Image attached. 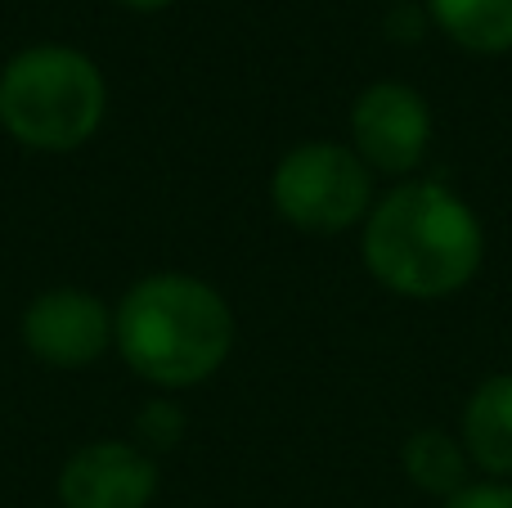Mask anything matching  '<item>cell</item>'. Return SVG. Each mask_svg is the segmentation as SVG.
<instances>
[{
	"instance_id": "obj_2",
	"label": "cell",
	"mask_w": 512,
	"mask_h": 508,
	"mask_svg": "<svg viewBox=\"0 0 512 508\" xmlns=\"http://www.w3.org/2000/svg\"><path fill=\"white\" fill-rule=\"evenodd\" d=\"M113 347L135 378L185 392L221 374L234 351V311L207 279L158 270L135 279L113 311Z\"/></svg>"
},
{
	"instance_id": "obj_12",
	"label": "cell",
	"mask_w": 512,
	"mask_h": 508,
	"mask_svg": "<svg viewBox=\"0 0 512 508\" xmlns=\"http://www.w3.org/2000/svg\"><path fill=\"white\" fill-rule=\"evenodd\" d=\"M427 23H432V18H427V5L418 9V5H409V0H396L387 14V36L400 45H418L427 32Z\"/></svg>"
},
{
	"instance_id": "obj_4",
	"label": "cell",
	"mask_w": 512,
	"mask_h": 508,
	"mask_svg": "<svg viewBox=\"0 0 512 508\" xmlns=\"http://www.w3.org/2000/svg\"><path fill=\"white\" fill-rule=\"evenodd\" d=\"M270 203L306 234H342L364 225L373 207V171L351 144L301 140L274 162Z\"/></svg>"
},
{
	"instance_id": "obj_10",
	"label": "cell",
	"mask_w": 512,
	"mask_h": 508,
	"mask_svg": "<svg viewBox=\"0 0 512 508\" xmlns=\"http://www.w3.org/2000/svg\"><path fill=\"white\" fill-rule=\"evenodd\" d=\"M427 18L468 54L512 50V0H427Z\"/></svg>"
},
{
	"instance_id": "obj_14",
	"label": "cell",
	"mask_w": 512,
	"mask_h": 508,
	"mask_svg": "<svg viewBox=\"0 0 512 508\" xmlns=\"http://www.w3.org/2000/svg\"><path fill=\"white\" fill-rule=\"evenodd\" d=\"M122 9H131V14H158V9H171L176 0H117Z\"/></svg>"
},
{
	"instance_id": "obj_5",
	"label": "cell",
	"mask_w": 512,
	"mask_h": 508,
	"mask_svg": "<svg viewBox=\"0 0 512 508\" xmlns=\"http://www.w3.org/2000/svg\"><path fill=\"white\" fill-rule=\"evenodd\" d=\"M351 149L378 176H409L432 149V104L405 81H373L351 104Z\"/></svg>"
},
{
	"instance_id": "obj_13",
	"label": "cell",
	"mask_w": 512,
	"mask_h": 508,
	"mask_svg": "<svg viewBox=\"0 0 512 508\" xmlns=\"http://www.w3.org/2000/svg\"><path fill=\"white\" fill-rule=\"evenodd\" d=\"M441 508H512V486L508 482H472L459 495H450Z\"/></svg>"
},
{
	"instance_id": "obj_3",
	"label": "cell",
	"mask_w": 512,
	"mask_h": 508,
	"mask_svg": "<svg viewBox=\"0 0 512 508\" xmlns=\"http://www.w3.org/2000/svg\"><path fill=\"white\" fill-rule=\"evenodd\" d=\"M108 117V81L77 45H27L0 68V131L32 153H77Z\"/></svg>"
},
{
	"instance_id": "obj_8",
	"label": "cell",
	"mask_w": 512,
	"mask_h": 508,
	"mask_svg": "<svg viewBox=\"0 0 512 508\" xmlns=\"http://www.w3.org/2000/svg\"><path fill=\"white\" fill-rule=\"evenodd\" d=\"M459 441L472 468H481L490 482L512 477V374H490L486 383H477L463 405Z\"/></svg>"
},
{
	"instance_id": "obj_11",
	"label": "cell",
	"mask_w": 512,
	"mask_h": 508,
	"mask_svg": "<svg viewBox=\"0 0 512 508\" xmlns=\"http://www.w3.org/2000/svg\"><path fill=\"white\" fill-rule=\"evenodd\" d=\"M189 414L176 396H153L135 410V446L149 450V455H162V450H176L185 441Z\"/></svg>"
},
{
	"instance_id": "obj_9",
	"label": "cell",
	"mask_w": 512,
	"mask_h": 508,
	"mask_svg": "<svg viewBox=\"0 0 512 508\" xmlns=\"http://www.w3.org/2000/svg\"><path fill=\"white\" fill-rule=\"evenodd\" d=\"M400 464H405V477L432 500H450L463 486H472V459L463 450V441L445 428H418L414 437L400 450Z\"/></svg>"
},
{
	"instance_id": "obj_15",
	"label": "cell",
	"mask_w": 512,
	"mask_h": 508,
	"mask_svg": "<svg viewBox=\"0 0 512 508\" xmlns=\"http://www.w3.org/2000/svg\"><path fill=\"white\" fill-rule=\"evenodd\" d=\"M391 5H396V0H391Z\"/></svg>"
},
{
	"instance_id": "obj_1",
	"label": "cell",
	"mask_w": 512,
	"mask_h": 508,
	"mask_svg": "<svg viewBox=\"0 0 512 508\" xmlns=\"http://www.w3.org/2000/svg\"><path fill=\"white\" fill-rule=\"evenodd\" d=\"M364 270L409 302H445L477 279L486 230L463 194L441 180H400L364 216Z\"/></svg>"
},
{
	"instance_id": "obj_7",
	"label": "cell",
	"mask_w": 512,
	"mask_h": 508,
	"mask_svg": "<svg viewBox=\"0 0 512 508\" xmlns=\"http://www.w3.org/2000/svg\"><path fill=\"white\" fill-rule=\"evenodd\" d=\"M158 495V464L135 441H90L59 468L63 508H149Z\"/></svg>"
},
{
	"instance_id": "obj_6",
	"label": "cell",
	"mask_w": 512,
	"mask_h": 508,
	"mask_svg": "<svg viewBox=\"0 0 512 508\" xmlns=\"http://www.w3.org/2000/svg\"><path fill=\"white\" fill-rule=\"evenodd\" d=\"M23 347L32 360L50 369H90L113 347V306L86 288H45L27 302L23 320Z\"/></svg>"
}]
</instances>
